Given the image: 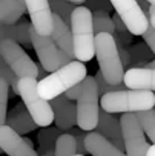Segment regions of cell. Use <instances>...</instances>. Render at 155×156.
<instances>
[{
  "instance_id": "obj_8",
  "label": "cell",
  "mask_w": 155,
  "mask_h": 156,
  "mask_svg": "<svg viewBox=\"0 0 155 156\" xmlns=\"http://www.w3.org/2000/svg\"><path fill=\"white\" fill-rule=\"evenodd\" d=\"M0 57L16 73L17 78L32 76L37 80L39 66L25 52V49L14 40H3L0 43Z\"/></svg>"
},
{
  "instance_id": "obj_5",
  "label": "cell",
  "mask_w": 155,
  "mask_h": 156,
  "mask_svg": "<svg viewBox=\"0 0 155 156\" xmlns=\"http://www.w3.org/2000/svg\"><path fill=\"white\" fill-rule=\"evenodd\" d=\"M17 94L22 97L23 106L37 124V127H49L54 122V113L49 101L43 100L37 92V80L32 76L19 78Z\"/></svg>"
},
{
  "instance_id": "obj_34",
  "label": "cell",
  "mask_w": 155,
  "mask_h": 156,
  "mask_svg": "<svg viewBox=\"0 0 155 156\" xmlns=\"http://www.w3.org/2000/svg\"><path fill=\"white\" fill-rule=\"evenodd\" d=\"M144 156H155V144L149 145V148H147V151H146Z\"/></svg>"
},
{
  "instance_id": "obj_33",
  "label": "cell",
  "mask_w": 155,
  "mask_h": 156,
  "mask_svg": "<svg viewBox=\"0 0 155 156\" xmlns=\"http://www.w3.org/2000/svg\"><path fill=\"white\" fill-rule=\"evenodd\" d=\"M46 75H48V72H46V70H45V69H43V67L39 64V73H37V80H42V78H45Z\"/></svg>"
},
{
  "instance_id": "obj_36",
  "label": "cell",
  "mask_w": 155,
  "mask_h": 156,
  "mask_svg": "<svg viewBox=\"0 0 155 156\" xmlns=\"http://www.w3.org/2000/svg\"><path fill=\"white\" fill-rule=\"evenodd\" d=\"M63 2H79V3H85V0H63Z\"/></svg>"
},
{
  "instance_id": "obj_29",
  "label": "cell",
  "mask_w": 155,
  "mask_h": 156,
  "mask_svg": "<svg viewBox=\"0 0 155 156\" xmlns=\"http://www.w3.org/2000/svg\"><path fill=\"white\" fill-rule=\"evenodd\" d=\"M143 40H144V43L147 44V48L152 51V54L155 55V29L149 25L147 26V29L143 32Z\"/></svg>"
},
{
  "instance_id": "obj_38",
  "label": "cell",
  "mask_w": 155,
  "mask_h": 156,
  "mask_svg": "<svg viewBox=\"0 0 155 156\" xmlns=\"http://www.w3.org/2000/svg\"><path fill=\"white\" fill-rule=\"evenodd\" d=\"M72 156H83V154H72Z\"/></svg>"
},
{
  "instance_id": "obj_6",
  "label": "cell",
  "mask_w": 155,
  "mask_h": 156,
  "mask_svg": "<svg viewBox=\"0 0 155 156\" xmlns=\"http://www.w3.org/2000/svg\"><path fill=\"white\" fill-rule=\"evenodd\" d=\"M98 90L94 76L86 75L82 81V90L77 97L75 113H77V126L83 132H92L97 127L98 121Z\"/></svg>"
},
{
  "instance_id": "obj_26",
  "label": "cell",
  "mask_w": 155,
  "mask_h": 156,
  "mask_svg": "<svg viewBox=\"0 0 155 156\" xmlns=\"http://www.w3.org/2000/svg\"><path fill=\"white\" fill-rule=\"evenodd\" d=\"M8 98H9V86L3 78H0V126H3L6 122Z\"/></svg>"
},
{
  "instance_id": "obj_22",
  "label": "cell",
  "mask_w": 155,
  "mask_h": 156,
  "mask_svg": "<svg viewBox=\"0 0 155 156\" xmlns=\"http://www.w3.org/2000/svg\"><path fill=\"white\" fill-rule=\"evenodd\" d=\"M77 154V144L71 133L58 135L54 145V156H72Z\"/></svg>"
},
{
  "instance_id": "obj_19",
  "label": "cell",
  "mask_w": 155,
  "mask_h": 156,
  "mask_svg": "<svg viewBox=\"0 0 155 156\" xmlns=\"http://www.w3.org/2000/svg\"><path fill=\"white\" fill-rule=\"evenodd\" d=\"M25 11V5L19 0H0V25L17 23Z\"/></svg>"
},
{
  "instance_id": "obj_24",
  "label": "cell",
  "mask_w": 155,
  "mask_h": 156,
  "mask_svg": "<svg viewBox=\"0 0 155 156\" xmlns=\"http://www.w3.org/2000/svg\"><path fill=\"white\" fill-rule=\"evenodd\" d=\"M129 55H131V63H134V66H146L150 61V57L153 55L152 51L147 48L146 43H140V44H132L127 48Z\"/></svg>"
},
{
  "instance_id": "obj_27",
  "label": "cell",
  "mask_w": 155,
  "mask_h": 156,
  "mask_svg": "<svg viewBox=\"0 0 155 156\" xmlns=\"http://www.w3.org/2000/svg\"><path fill=\"white\" fill-rule=\"evenodd\" d=\"M94 80H95L97 90H98V95H100V97L105 95V94H109V92H117V90H126V89H127V87L124 86V83H120V84H109V83H106L100 70L95 73Z\"/></svg>"
},
{
  "instance_id": "obj_17",
  "label": "cell",
  "mask_w": 155,
  "mask_h": 156,
  "mask_svg": "<svg viewBox=\"0 0 155 156\" xmlns=\"http://www.w3.org/2000/svg\"><path fill=\"white\" fill-rule=\"evenodd\" d=\"M55 46L63 51L68 57L74 60V48H72V35H71V28L55 14H52V32L49 35Z\"/></svg>"
},
{
  "instance_id": "obj_28",
  "label": "cell",
  "mask_w": 155,
  "mask_h": 156,
  "mask_svg": "<svg viewBox=\"0 0 155 156\" xmlns=\"http://www.w3.org/2000/svg\"><path fill=\"white\" fill-rule=\"evenodd\" d=\"M85 3H86V8L94 12V11H106L109 12L112 9V5L109 0H85Z\"/></svg>"
},
{
  "instance_id": "obj_40",
  "label": "cell",
  "mask_w": 155,
  "mask_h": 156,
  "mask_svg": "<svg viewBox=\"0 0 155 156\" xmlns=\"http://www.w3.org/2000/svg\"><path fill=\"white\" fill-rule=\"evenodd\" d=\"M153 95H155V92H153Z\"/></svg>"
},
{
  "instance_id": "obj_31",
  "label": "cell",
  "mask_w": 155,
  "mask_h": 156,
  "mask_svg": "<svg viewBox=\"0 0 155 156\" xmlns=\"http://www.w3.org/2000/svg\"><path fill=\"white\" fill-rule=\"evenodd\" d=\"M147 19H149V25L155 29V6H149L147 11Z\"/></svg>"
},
{
  "instance_id": "obj_15",
  "label": "cell",
  "mask_w": 155,
  "mask_h": 156,
  "mask_svg": "<svg viewBox=\"0 0 155 156\" xmlns=\"http://www.w3.org/2000/svg\"><path fill=\"white\" fill-rule=\"evenodd\" d=\"M95 129H98V133L103 135L120 151L124 150L121 130H120V121L115 116H112V113H108L103 109H100L98 110V121H97V127Z\"/></svg>"
},
{
  "instance_id": "obj_32",
  "label": "cell",
  "mask_w": 155,
  "mask_h": 156,
  "mask_svg": "<svg viewBox=\"0 0 155 156\" xmlns=\"http://www.w3.org/2000/svg\"><path fill=\"white\" fill-rule=\"evenodd\" d=\"M137 3H138V6L141 8V11L147 16V11H149V6H150V5L146 2V0H137Z\"/></svg>"
},
{
  "instance_id": "obj_39",
  "label": "cell",
  "mask_w": 155,
  "mask_h": 156,
  "mask_svg": "<svg viewBox=\"0 0 155 156\" xmlns=\"http://www.w3.org/2000/svg\"><path fill=\"white\" fill-rule=\"evenodd\" d=\"M0 153H2V150H0Z\"/></svg>"
},
{
  "instance_id": "obj_1",
  "label": "cell",
  "mask_w": 155,
  "mask_h": 156,
  "mask_svg": "<svg viewBox=\"0 0 155 156\" xmlns=\"http://www.w3.org/2000/svg\"><path fill=\"white\" fill-rule=\"evenodd\" d=\"M88 75L86 66L79 60H71L60 69L48 73L45 78L37 81V92L39 95L49 101L61 94H65L72 86L83 81V78Z\"/></svg>"
},
{
  "instance_id": "obj_18",
  "label": "cell",
  "mask_w": 155,
  "mask_h": 156,
  "mask_svg": "<svg viewBox=\"0 0 155 156\" xmlns=\"http://www.w3.org/2000/svg\"><path fill=\"white\" fill-rule=\"evenodd\" d=\"M5 124L9 126V127H11L16 133H19L20 136L25 135V133L32 132V130L37 127V124L34 122V119H32L31 115L28 113V110H26V107L23 106V103L19 104V106H16V107L11 110L9 116H6V122H5Z\"/></svg>"
},
{
  "instance_id": "obj_20",
  "label": "cell",
  "mask_w": 155,
  "mask_h": 156,
  "mask_svg": "<svg viewBox=\"0 0 155 156\" xmlns=\"http://www.w3.org/2000/svg\"><path fill=\"white\" fill-rule=\"evenodd\" d=\"M58 138V129L43 127L39 133V151H42V156H52L54 154V145L55 139Z\"/></svg>"
},
{
  "instance_id": "obj_13",
  "label": "cell",
  "mask_w": 155,
  "mask_h": 156,
  "mask_svg": "<svg viewBox=\"0 0 155 156\" xmlns=\"http://www.w3.org/2000/svg\"><path fill=\"white\" fill-rule=\"evenodd\" d=\"M52 113H54V121L55 127L58 130H69L77 124V113H75V104L68 100L63 94L49 100Z\"/></svg>"
},
{
  "instance_id": "obj_37",
  "label": "cell",
  "mask_w": 155,
  "mask_h": 156,
  "mask_svg": "<svg viewBox=\"0 0 155 156\" xmlns=\"http://www.w3.org/2000/svg\"><path fill=\"white\" fill-rule=\"evenodd\" d=\"M146 2H147L150 6H155V0H146Z\"/></svg>"
},
{
  "instance_id": "obj_3",
  "label": "cell",
  "mask_w": 155,
  "mask_h": 156,
  "mask_svg": "<svg viewBox=\"0 0 155 156\" xmlns=\"http://www.w3.org/2000/svg\"><path fill=\"white\" fill-rule=\"evenodd\" d=\"M155 107V95L149 90H117L100 97V109L108 113H137Z\"/></svg>"
},
{
  "instance_id": "obj_11",
  "label": "cell",
  "mask_w": 155,
  "mask_h": 156,
  "mask_svg": "<svg viewBox=\"0 0 155 156\" xmlns=\"http://www.w3.org/2000/svg\"><path fill=\"white\" fill-rule=\"evenodd\" d=\"M25 8L31 17V26L39 35H51L52 32V11L49 0H25Z\"/></svg>"
},
{
  "instance_id": "obj_21",
  "label": "cell",
  "mask_w": 155,
  "mask_h": 156,
  "mask_svg": "<svg viewBox=\"0 0 155 156\" xmlns=\"http://www.w3.org/2000/svg\"><path fill=\"white\" fill-rule=\"evenodd\" d=\"M92 28H94L95 34H101V32H106L111 35L115 34L114 22H112L109 12H106V11H94L92 12Z\"/></svg>"
},
{
  "instance_id": "obj_7",
  "label": "cell",
  "mask_w": 155,
  "mask_h": 156,
  "mask_svg": "<svg viewBox=\"0 0 155 156\" xmlns=\"http://www.w3.org/2000/svg\"><path fill=\"white\" fill-rule=\"evenodd\" d=\"M29 40H31V46L34 48L37 57H39V61H40V66L48 72H54L57 69H60L61 66H65L66 63H69L72 58L68 57L63 51H60L55 43L52 41V38L48 35H39L34 28L29 25Z\"/></svg>"
},
{
  "instance_id": "obj_12",
  "label": "cell",
  "mask_w": 155,
  "mask_h": 156,
  "mask_svg": "<svg viewBox=\"0 0 155 156\" xmlns=\"http://www.w3.org/2000/svg\"><path fill=\"white\" fill-rule=\"evenodd\" d=\"M0 150L8 156H39L34 147L6 124L0 126Z\"/></svg>"
},
{
  "instance_id": "obj_10",
  "label": "cell",
  "mask_w": 155,
  "mask_h": 156,
  "mask_svg": "<svg viewBox=\"0 0 155 156\" xmlns=\"http://www.w3.org/2000/svg\"><path fill=\"white\" fill-rule=\"evenodd\" d=\"M117 16L124 23L131 35H143L149 26L147 16L141 11L137 0H109Z\"/></svg>"
},
{
  "instance_id": "obj_35",
  "label": "cell",
  "mask_w": 155,
  "mask_h": 156,
  "mask_svg": "<svg viewBox=\"0 0 155 156\" xmlns=\"http://www.w3.org/2000/svg\"><path fill=\"white\" fill-rule=\"evenodd\" d=\"M146 67H150V69H155V60H152V61H149V63L146 64Z\"/></svg>"
},
{
  "instance_id": "obj_14",
  "label": "cell",
  "mask_w": 155,
  "mask_h": 156,
  "mask_svg": "<svg viewBox=\"0 0 155 156\" xmlns=\"http://www.w3.org/2000/svg\"><path fill=\"white\" fill-rule=\"evenodd\" d=\"M123 83L132 90L155 92V69L150 67H132L124 72Z\"/></svg>"
},
{
  "instance_id": "obj_23",
  "label": "cell",
  "mask_w": 155,
  "mask_h": 156,
  "mask_svg": "<svg viewBox=\"0 0 155 156\" xmlns=\"http://www.w3.org/2000/svg\"><path fill=\"white\" fill-rule=\"evenodd\" d=\"M49 6L52 14L58 16L68 26L71 23V14L77 6H82L79 2H63V0H49Z\"/></svg>"
},
{
  "instance_id": "obj_16",
  "label": "cell",
  "mask_w": 155,
  "mask_h": 156,
  "mask_svg": "<svg viewBox=\"0 0 155 156\" xmlns=\"http://www.w3.org/2000/svg\"><path fill=\"white\" fill-rule=\"evenodd\" d=\"M85 147L92 156H126L98 132H89L85 136Z\"/></svg>"
},
{
  "instance_id": "obj_2",
  "label": "cell",
  "mask_w": 155,
  "mask_h": 156,
  "mask_svg": "<svg viewBox=\"0 0 155 156\" xmlns=\"http://www.w3.org/2000/svg\"><path fill=\"white\" fill-rule=\"evenodd\" d=\"M71 35L74 58L85 63L95 55V32L92 28V12L86 6H77L71 14Z\"/></svg>"
},
{
  "instance_id": "obj_30",
  "label": "cell",
  "mask_w": 155,
  "mask_h": 156,
  "mask_svg": "<svg viewBox=\"0 0 155 156\" xmlns=\"http://www.w3.org/2000/svg\"><path fill=\"white\" fill-rule=\"evenodd\" d=\"M72 136H74V139H75V144H77V154H83V156H86V147H85V133H83V130L82 132H74L72 133Z\"/></svg>"
},
{
  "instance_id": "obj_9",
  "label": "cell",
  "mask_w": 155,
  "mask_h": 156,
  "mask_svg": "<svg viewBox=\"0 0 155 156\" xmlns=\"http://www.w3.org/2000/svg\"><path fill=\"white\" fill-rule=\"evenodd\" d=\"M120 121V130L126 156H144L149 144L144 138V132L135 118V113H123Z\"/></svg>"
},
{
  "instance_id": "obj_25",
  "label": "cell",
  "mask_w": 155,
  "mask_h": 156,
  "mask_svg": "<svg viewBox=\"0 0 155 156\" xmlns=\"http://www.w3.org/2000/svg\"><path fill=\"white\" fill-rule=\"evenodd\" d=\"M135 118H137V121L140 122L143 132L147 133L149 139L155 144V109L137 112V113H135Z\"/></svg>"
},
{
  "instance_id": "obj_4",
  "label": "cell",
  "mask_w": 155,
  "mask_h": 156,
  "mask_svg": "<svg viewBox=\"0 0 155 156\" xmlns=\"http://www.w3.org/2000/svg\"><path fill=\"white\" fill-rule=\"evenodd\" d=\"M95 57L100 66L98 70L101 72L106 83L109 84L123 83L124 67L121 64L114 35L106 32L95 34Z\"/></svg>"
}]
</instances>
